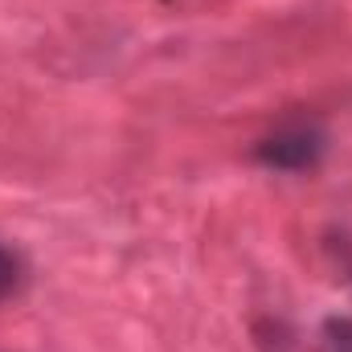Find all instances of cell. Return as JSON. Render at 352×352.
Masks as SVG:
<instances>
[{
	"label": "cell",
	"mask_w": 352,
	"mask_h": 352,
	"mask_svg": "<svg viewBox=\"0 0 352 352\" xmlns=\"http://www.w3.org/2000/svg\"><path fill=\"white\" fill-rule=\"evenodd\" d=\"M320 156H324V131L311 127V123H287L254 148V160L266 164V168H278V173L316 168Z\"/></svg>",
	"instance_id": "1"
},
{
	"label": "cell",
	"mask_w": 352,
	"mask_h": 352,
	"mask_svg": "<svg viewBox=\"0 0 352 352\" xmlns=\"http://www.w3.org/2000/svg\"><path fill=\"white\" fill-rule=\"evenodd\" d=\"M320 352H352V320L349 316H332L320 328Z\"/></svg>",
	"instance_id": "2"
},
{
	"label": "cell",
	"mask_w": 352,
	"mask_h": 352,
	"mask_svg": "<svg viewBox=\"0 0 352 352\" xmlns=\"http://www.w3.org/2000/svg\"><path fill=\"white\" fill-rule=\"evenodd\" d=\"M21 278H25V270H21V258L0 242V299H8L16 287H21Z\"/></svg>",
	"instance_id": "3"
}]
</instances>
